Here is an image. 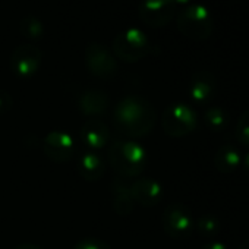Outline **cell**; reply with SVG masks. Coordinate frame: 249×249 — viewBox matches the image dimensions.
Masks as SVG:
<instances>
[{
	"label": "cell",
	"instance_id": "2",
	"mask_svg": "<svg viewBox=\"0 0 249 249\" xmlns=\"http://www.w3.org/2000/svg\"><path fill=\"white\" fill-rule=\"evenodd\" d=\"M108 161L119 176L137 178L145 169L147 154L135 141H116L110 145Z\"/></svg>",
	"mask_w": 249,
	"mask_h": 249
},
{
	"label": "cell",
	"instance_id": "20",
	"mask_svg": "<svg viewBox=\"0 0 249 249\" xmlns=\"http://www.w3.org/2000/svg\"><path fill=\"white\" fill-rule=\"evenodd\" d=\"M196 231L204 237H213L220 231V220L215 215L205 214L201 215L195 223Z\"/></svg>",
	"mask_w": 249,
	"mask_h": 249
},
{
	"label": "cell",
	"instance_id": "7",
	"mask_svg": "<svg viewBox=\"0 0 249 249\" xmlns=\"http://www.w3.org/2000/svg\"><path fill=\"white\" fill-rule=\"evenodd\" d=\"M84 57L88 71L100 79H110L117 72V62L114 56L103 44L89 43L85 49Z\"/></svg>",
	"mask_w": 249,
	"mask_h": 249
},
{
	"label": "cell",
	"instance_id": "23",
	"mask_svg": "<svg viewBox=\"0 0 249 249\" xmlns=\"http://www.w3.org/2000/svg\"><path fill=\"white\" fill-rule=\"evenodd\" d=\"M12 103H14V100H12L11 94L0 89V114L9 111L12 107Z\"/></svg>",
	"mask_w": 249,
	"mask_h": 249
},
{
	"label": "cell",
	"instance_id": "1",
	"mask_svg": "<svg viewBox=\"0 0 249 249\" xmlns=\"http://www.w3.org/2000/svg\"><path fill=\"white\" fill-rule=\"evenodd\" d=\"M156 119L157 114L153 104L140 95L124 97L116 106L113 114L116 129L131 138L148 135L154 128Z\"/></svg>",
	"mask_w": 249,
	"mask_h": 249
},
{
	"label": "cell",
	"instance_id": "18",
	"mask_svg": "<svg viewBox=\"0 0 249 249\" xmlns=\"http://www.w3.org/2000/svg\"><path fill=\"white\" fill-rule=\"evenodd\" d=\"M229 119H230L229 113L223 107H218V106L208 107L204 113V122L207 124V128L215 134L227 129Z\"/></svg>",
	"mask_w": 249,
	"mask_h": 249
},
{
	"label": "cell",
	"instance_id": "6",
	"mask_svg": "<svg viewBox=\"0 0 249 249\" xmlns=\"http://www.w3.org/2000/svg\"><path fill=\"white\" fill-rule=\"evenodd\" d=\"M164 231L173 239H185L195 229V221L191 210L183 204H170L163 213Z\"/></svg>",
	"mask_w": 249,
	"mask_h": 249
},
{
	"label": "cell",
	"instance_id": "8",
	"mask_svg": "<svg viewBox=\"0 0 249 249\" xmlns=\"http://www.w3.org/2000/svg\"><path fill=\"white\" fill-rule=\"evenodd\" d=\"M176 9L175 0H142L138 8V15L148 27L160 28L175 18Z\"/></svg>",
	"mask_w": 249,
	"mask_h": 249
},
{
	"label": "cell",
	"instance_id": "4",
	"mask_svg": "<svg viewBox=\"0 0 249 249\" xmlns=\"http://www.w3.org/2000/svg\"><path fill=\"white\" fill-rule=\"evenodd\" d=\"M116 57L126 63H135L154 52V46L145 33L138 28H128L119 33L111 44Z\"/></svg>",
	"mask_w": 249,
	"mask_h": 249
},
{
	"label": "cell",
	"instance_id": "19",
	"mask_svg": "<svg viewBox=\"0 0 249 249\" xmlns=\"http://www.w3.org/2000/svg\"><path fill=\"white\" fill-rule=\"evenodd\" d=\"M19 30H21L22 36H25L30 40H38L44 36V25L34 15L24 17L19 22Z\"/></svg>",
	"mask_w": 249,
	"mask_h": 249
},
{
	"label": "cell",
	"instance_id": "15",
	"mask_svg": "<svg viewBox=\"0 0 249 249\" xmlns=\"http://www.w3.org/2000/svg\"><path fill=\"white\" fill-rule=\"evenodd\" d=\"M108 97L100 89H88L79 98V108L87 116H98L107 110Z\"/></svg>",
	"mask_w": 249,
	"mask_h": 249
},
{
	"label": "cell",
	"instance_id": "10",
	"mask_svg": "<svg viewBox=\"0 0 249 249\" xmlns=\"http://www.w3.org/2000/svg\"><path fill=\"white\" fill-rule=\"evenodd\" d=\"M43 151L54 163H66L72 159L75 151L73 138L68 132L54 131L44 138Z\"/></svg>",
	"mask_w": 249,
	"mask_h": 249
},
{
	"label": "cell",
	"instance_id": "26",
	"mask_svg": "<svg viewBox=\"0 0 249 249\" xmlns=\"http://www.w3.org/2000/svg\"><path fill=\"white\" fill-rule=\"evenodd\" d=\"M17 249H41V248L40 246H36V245H21Z\"/></svg>",
	"mask_w": 249,
	"mask_h": 249
},
{
	"label": "cell",
	"instance_id": "24",
	"mask_svg": "<svg viewBox=\"0 0 249 249\" xmlns=\"http://www.w3.org/2000/svg\"><path fill=\"white\" fill-rule=\"evenodd\" d=\"M201 249H227V246H226L223 242H218V240H215V242H210V243L204 245Z\"/></svg>",
	"mask_w": 249,
	"mask_h": 249
},
{
	"label": "cell",
	"instance_id": "5",
	"mask_svg": "<svg viewBox=\"0 0 249 249\" xmlns=\"http://www.w3.org/2000/svg\"><path fill=\"white\" fill-rule=\"evenodd\" d=\"M161 124L169 137L182 138L196 129L198 114L191 106L183 103H175L164 110Z\"/></svg>",
	"mask_w": 249,
	"mask_h": 249
},
{
	"label": "cell",
	"instance_id": "17",
	"mask_svg": "<svg viewBox=\"0 0 249 249\" xmlns=\"http://www.w3.org/2000/svg\"><path fill=\"white\" fill-rule=\"evenodd\" d=\"M104 170H106L104 161L95 153L88 151L81 156L79 163H78V172L85 180L88 182L98 180L104 175Z\"/></svg>",
	"mask_w": 249,
	"mask_h": 249
},
{
	"label": "cell",
	"instance_id": "25",
	"mask_svg": "<svg viewBox=\"0 0 249 249\" xmlns=\"http://www.w3.org/2000/svg\"><path fill=\"white\" fill-rule=\"evenodd\" d=\"M242 166H243V170H245V175L249 178V151L242 157Z\"/></svg>",
	"mask_w": 249,
	"mask_h": 249
},
{
	"label": "cell",
	"instance_id": "12",
	"mask_svg": "<svg viewBox=\"0 0 249 249\" xmlns=\"http://www.w3.org/2000/svg\"><path fill=\"white\" fill-rule=\"evenodd\" d=\"M215 92V76L211 72L199 71L194 73L189 82V95L198 104H205Z\"/></svg>",
	"mask_w": 249,
	"mask_h": 249
},
{
	"label": "cell",
	"instance_id": "3",
	"mask_svg": "<svg viewBox=\"0 0 249 249\" xmlns=\"http://www.w3.org/2000/svg\"><path fill=\"white\" fill-rule=\"evenodd\" d=\"M179 31L189 40L204 41L213 34L214 22L210 11L199 3H189L178 14Z\"/></svg>",
	"mask_w": 249,
	"mask_h": 249
},
{
	"label": "cell",
	"instance_id": "16",
	"mask_svg": "<svg viewBox=\"0 0 249 249\" xmlns=\"http://www.w3.org/2000/svg\"><path fill=\"white\" fill-rule=\"evenodd\" d=\"M242 164V156L233 145H221L214 156V166L220 173L229 175L237 170Z\"/></svg>",
	"mask_w": 249,
	"mask_h": 249
},
{
	"label": "cell",
	"instance_id": "21",
	"mask_svg": "<svg viewBox=\"0 0 249 249\" xmlns=\"http://www.w3.org/2000/svg\"><path fill=\"white\" fill-rule=\"evenodd\" d=\"M234 135L242 147L249 148V108L239 116L234 128Z\"/></svg>",
	"mask_w": 249,
	"mask_h": 249
},
{
	"label": "cell",
	"instance_id": "28",
	"mask_svg": "<svg viewBox=\"0 0 249 249\" xmlns=\"http://www.w3.org/2000/svg\"><path fill=\"white\" fill-rule=\"evenodd\" d=\"M175 3H176V6H179V5L186 6V5H189V3H191V0H175Z\"/></svg>",
	"mask_w": 249,
	"mask_h": 249
},
{
	"label": "cell",
	"instance_id": "9",
	"mask_svg": "<svg viewBox=\"0 0 249 249\" xmlns=\"http://www.w3.org/2000/svg\"><path fill=\"white\" fill-rule=\"evenodd\" d=\"M43 60V53L36 44H21L11 56V68L19 78H31L37 73Z\"/></svg>",
	"mask_w": 249,
	"mask_h": 249
},
{
	"label": "cell",
	"instance_id": "27",
	"mask_svg": "<svg viewBox=\"0 0 249 249\" xmlns=\"http://www.w3.org/2000/svg\"><path fill=\"white\" fill-rule=\"evenodd\" d=\"M237 249H249V237L248 239H245L240 245H239V248Z\"/></svg>",
	"mask_w": 249,
	"mask_h": 249
},
{
	"label": "cell",
	"instance_id": "22",
	"mask_svg": "<svg viewBox=\"0 0 249 249\" xmlns=\"http://www.w3.org/2000/svg\"><path fill=\"white\" fill-rule=\"evenodd\" d=\"M73 249H110V246L98 239H84L79 243H76V246Z\"/></svg>",
	"mask_w": 249,
	"mask_h": 249
},
{
	"label": "cell",
	"instance_id": "11",
	"mask_svg": "<svg viewBox=\"0 0 249 249\" xmlns=\"http://www.w3.org/2000/svg\"><path fill=\"white\" fill-rule=\"evenodd\" d=\"M131 192L134 201L144 207H154L163 198L161 185L150 178H141L135 180L131 186Z\"/></svg>",
	"mask_w": 249,
	"mask_h": 249
},
{
	"label": "cell",
	"instance_id": "14",
	"mask_svg": "<svg viewBox=\"0 0 249 249\" xmlns=\"http://www.w3.org/2000/svg\"><path fill=\"white\" fill-rule=\"evenodd\" d=\"M113 192V208L120 215H128L132 213L135 201L132 198L131 185L124 183L123 180L116 179L111 185Z\"/></svg>",
	"mask_w": 249,
	"mask_h": 249
},
{
	"label": "cell",
	"instance_id": "13",
	"mask_svg": "<svg viewBox=\"0 0 249 249\" xmlns=\"http://www.w3.org/2000/svg\"><path fill=\"white\" fill-rule=\"evenodd\" d=\"M81 137L84 142L94 150L103 148L108 141V129L106 123L100 119H88L81 131Z\"/></svg>",
	"mask_w": 249,
	"mask_h": 249
}]
</instances>
